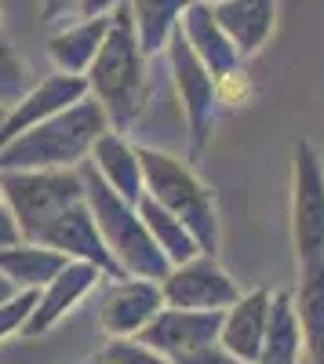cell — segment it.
Wrapping results in <instances>:
<instances>
[{"instance_id":"obj_2","label":"cell","mask_w":324,"mask_h":364,"mask_svg":"<svg viewBox=\"0 0 324 364\" xmlns=\"http://www.w3.org/2000/svg\"><path fill=\"white\" fill-rule=\"evenodd\" d=\"M109 128L106 109L84 95L63 113H55L40 124L18 132L0 146V171L18 168H77L92 157L95 139Z\"/></svg>"},{"instance_id":"obj_21","label":"cell","mask_w":324,"mask_h":364,"mask_svg":"<svg viewBox=\"0 0 324 364\" xmlns=\"http://www.w3.org/2000/svg\"><path fill=\"white\" fill-rule=\"evenodd\" d=\"M299 360H303V331L296 321V306H291V291H274L270 324L252 364H299Z\"/></svg>"},{"instance_id":"obj_22","label":"cell","mask_w":324,"mask_h":364,"mask_svg":"<svg viewBox=\"0 0 324 364\" xmlns=\"http://www.w3.org/2000/svg\"><path fill=\"white\" fill-rule=\"evenodd\" d=\"M190 4H193V0H128L139 48H142L146 55L164 51L168 37L179 29V18H183V11H186Z\"/></svg>"},{"instance_id":"obj_26","label":"cell","mask_w":324,"mask_h":364,"mask_svg":"<svg viewBox=\"0 0 324 364\" xmlns=\"http://www.w3.org/2000/svg\"><path fill=\"white\" fill-rule=\"evenodd\" d=\"M252 95H255V84H252V77H248L244 66L215 77V102L219 106H244Z\"/></svg>"},{"instance_id":"obj_5","label":"cell","mask_w":324,"mask_h":364,"mask_svg":"<svg viewBox=\"0 0 324 364\" xmlns=\"http://www.w3.org/2000/svg\"><path fill=\"white\" fill-rule=\"evenodd\" d=\"M0 200L11 211L22 240H37V233L63 208L84 200V178L77 168H18L0 171Z\"/></svg>"},{"instance_id":"obj_14","label":"cell","mask_w":324,"mask_h":364,"mask_svg":"<svg viewBox=\"0 0 324 364\" xmlns=\"http://www.w3.org/2000/svg\"><path fill=\"white\" fill-rule=\"evenodd\" d=\"M270 299H274V291H266V288H252L233 299L222 310L219 346H226L233 357L252 364L259 357L262 336H266V324H270Z\"/></svg>"},{"instance_id":"obj_8","label":"cell","mask_w":324,"mask_h":364,"mask_svg":"<svg viewBox=\"0 0 324 364\" xmlns=\"http://www.w3.org/2000/svg\"><path fill=\"white\" fill-rule=\"evenodd\" d=\"M161 295L164 306L179 310H226L241 295V288L215 255L197 252L193 259L168 269V277L161 281Z\"/></svg>"},{"instance_id":"obj_23","label":"cell","mask_w":324,"mask_h":364,"mask_svg":"<svg viewBox=\"0 0 324 364\" xmlns=\"http://www.w3.org/2000/svg\"><path fill=\"white\" fill-rule=\"evenodd\" d=\"M135 208H139V215H142V223H146V230H150V237L157 240V248L164 252V259L171 262V266H179V262H186V259H193L200 248H197V240H193V233L171 215L168 208H161L153 197H139L135 200Z\"/></svg>"},{"instance_id":"obj_33","label":"cell","mask_w":324,"mask_h":364,"mask_svg":"<svg viewBox=\"0 0 324 364\" xmlns=\"http://www.w3.org/2000/svg\"><path fill=\"white\" fill-rule=\"evenodd\" d=\"M87 364H117V360H109V357H102V353H99L95 360H87Z\"/></svg>"},{"instance_id":"obj_20","label":"cell","mask_w":324,"mask_h":364,"mask_svg":"<svg viewBox=\"0 0 324 364\" xmlns=\"http://www.w3.org/2000/svg\"><path fill=\"white\" fill-rule=\"evenodd\" d=\"M70 259L37 240H15V245L0 248V273L18 288V291H40Z\"/></svg>"},{"instance_id":"obj_25","label":"cell","mask_w":324,"mask_h":364,"mask_svg":"<svg viewBox=\"0 0 324 364\" xmlns=\"http://www.w3.org/2000/svg\"><path fill=\"white\" fill-rule=\"evenodd\" d=\"M102 357H109L117 364H175L171 357L157 353L153 346H146L139 339H109L106 350H102Z\"/></svg>"},{"instance_id":"obj_3","label":"cell","mask_w":324,"mask_h":364,"mask_svg":"<svg viewBox=\"0 0 324 364\" xmlns=\"http://www.w3.org/2000/svg\"><path fill=\"white\" fill-rule=\"evenodd\" d=\"M80 178H84V200L92 208V219L106 240L109 255L117 259L128 277H146V281H164L171 262L164 259V252L157 248V240L146 230L139 208L131 200H124L109 182L92 168V161L80 164Z\"/></svg>"},{"instance_id":"obj_9","label":"cell","mask_w":324,"mask_h":364,"mask_svg":"<svg viewBox=\"0 0 324 364\" xmlns=\"http://www.w3.org/2000/svg\"><path fill=\"white\" fill-rule=\"evenodd\" d=\"M37 245H48L55 252H63L66 259H80V262H92L99 266L106 277H128V273L117 266V259L109 255L106 240L92 219V208H87V200H77L70 208H63L58 215L37 233Z\"/></svg>"},{"instance_id":"obj_18","label":"cell","mask_w":324,"mask_h":364,"mask_svg":"<svg viewBox=\"0 0 324 364\" xmlns=\"http://www.w3.org/2000/svg\"><path fill=\"white\" fill-rule=\"evenodd\" d=\"M291 306L303 331V357L324 364V259L299 262V284L291 291Z\"/></svg>"},{"instance_id":"obj_4","label":"cell","mask_w":324,"mask_h":364,"mask_svg":"<svg viewBox=\"0 0 324 364\" xmlns=\"http://www.w3.org/2000/svg\"><path fill=\"white\" fill-rule=\"evenodd\" d=\"M139 161H142V182H146V197H153L161 208H168L179 219L200 252L215 255L219 252V211H215V193L197 178V171L164 154L153 146H135Z\"/></svg>"},{"instance_id":"obj_11","label":"cell","mask_w":324,"mask_h":364,"mask_svg":"<svg viewBox=\"0 0 324 364\" xmlns=\"http://www.w3.org/2000/svg\"><path fill=\"white\" fill-rule=\"evenodd\" d=\"M99 281H109L99 266L80 262V259H70V262L37 291V306L29 310V317H26V324H22L18 336H44V331H51L70 310H77V302H80L87 291L99 288Z\"/></svg>"},{"instance_id":"obj_13","label":"cell","mask_w":324,"mask_h":364,"mask_svg":"<svg viewBox=\"0 0 324 364\" xmlns=\"http://www.w3.org/2000/svg\"><path fill=\"white\" fill-rule=\"evenodd\" d=\"M84 95H87V80L77 77V73L55 70L51 77L37 80V84L11 106V113L4 117V124H0V146H4L8 139H15L18 132L40 124V120H48V117H55V113H63L66 106H73V102L84 99Z\"/></svg>"},{"instance_id":"obj_24","label":"cell","mask_w":324,"mask_h":364,"mask_svg":"<svg viewBox=\"0 0 324 364\" xmlns=\"http://www.w3.org/2000/svg\"><path fill=\"white\" fill-rule=\"evenodd\" d=\"M29 87H33V77H29L26 58L8 37H0V106H15Z\"/></svg>"},{"instance_id":"obj_19","label":"cell","mask_w":324,"mask_h":364,"mask_svg":"<svg viewBox=\"0 0 324 364\" xmlns=\"http://www.w3.org/2000/svg\"><path fill=\"white\" fill-rule=\"evenodd\" d=\"M106 29H109V15H92V18H80L73 26H63L58 33H51L48 58L55 63V70L84 77L106 41Z\"/></svg>"},{"instance_id":"obj_35","label":"cell","mask_w":324,"mask_h":364,"mask_svg":"<svg viewBox=\"0 0 324 364\" xmlns=\"http://www.w3.org/2000/svg\"><path fill=\"white\" fill-rule=\"evenodd\" d=\"M0 204H4V200H0Z\"/></svg>"},{"instance_id":"obj_1","label":"cell","mask_w":324,"mask_h":364,"mask_svg":"<svg viewBox=\"0 0 324 364\" xmlns=\"http://www.w3.org/2000/svg\"><path fill=\"white\" fill-rule=\"evenodd\" d=\"M146 58L150 55L139 48L128 0H121L109 11V29H106V41L95 55V63L84 73L87 95L106 109V120L113 132H128L139 109L146 106V91H150Z\"/></svg>"},{"instance_id":"obj_16","label":"cell","mask_w":324,"mask_h":364,"mask_svg":"<svg viewBox=\"0 0 324 364\" xmlns=\"http://www.w3.org/2000/svg\"><path fill=\"white\" fill-rule=\"evenodd\" d=\"M212 15L226 29V37L237 44V51L248 58L270 41L277 26V0H215Z\"/></svg>"},{"instance_id":"obj_10","label":"cell","mask_w":324,"mask_h":364,"mask_svg":"<svg viewBox=\"0 0 324 364\" xmlns=\"http://www.w3.org/2000/svg\"><path fill=\"white\" fill-rule=\"evenodd\" d=\"M164 306L157 281L146 277H113L99 299V328L109 339H131L150 324V317Z\"/></svg>"},{"instance_id":"obj_31","label":"cell","mask_w":324,"mask_h":364,"mask_svg":"<svg viewBox=\"0 0 324 364\" xmlns=\"http://www.w3.org/2000/svg\"><path fill=\"white\" fill-rule=\"evenodd\" d=\"M15 240H22V233H18V226H15V219H11V211L0 204V248L15 245Z\"/></svg>"},{"instance_id":"obj_29","label":"cell","mask_w":324,"mask_h":364,"mask_svg":"<svg viewBox=\"0 0 324 364\" xmlns=\"http://www.w3.org/2000/svg\"><path fill=\"white\" fill-rule=\"evenodd\" d=\"M77 15V0H44V22L48 26H58Z\"/></svg>"},{"instance_id":"obj_6","label":"cell","mask_w":324,"mask_h":364,"mask_svg":"<svg viewBox=\"0 0 324 364\" xmlns=\"http://www.w3.org/2000/svg\"><path fill=\"white\" fill-rule=\"evenodd\" d=\"M168 55V70H171V84L179 95V109L186 120V142H190V161H200V154L212 142V128H215V77L208 73V66L193 55V48L186 44V37L175 29L164 44Z\"/></svg>"},{"instance_id":"obj_32","label":"cell","mask_w":324,"mask_h":364,"mask_svg":"<svg viewBox=\"0 0 324 364\" xmlns=\"http://www.w3.org/2000/svg\"><path fill=\"white\" fill-rule=\"evenodd\" d=\"M15 291H18V288H15V284H11V281L4 277V273H0V302H8V299H11Z\"/></svg>"},{"instance_id":"obj_12","label":"cell","mask_w":324,"mask_h":364,"mask_svg":"<svg viewBox=\"0 0 324 364\" xmlns=\"http://www.w3.org/2000/svg\"><path fill=\"white\" fill-rule=\"evenodd\" d=\"M219 324H222V310H179V306H161L150 324L139 336V343L153 346L164 357H179L190 353L197 346L219 343Z\"/></svg>"},{"instance_id":"obj_28","label":"cell","mask_w":324,"mask_h":364,"mask_svg":"<svg viewBox=\"0 0 324 364\" xmlns=\"http://www.w3.org/2000/svg\"><path fill=\"white\" fill-rule=\"evenodd\" d=\"M175 364H248V360H241V357H233L226 346H219V343H208V346H197V350H190V353H179V357H171Z\"/></svg>"},{"instance_id":"obj_17","label":"cell","mask_w":324,"mask_h":364,"mask_svg":"<svg viewBox=\"0 0 324 364\" xmlns=\"http://www.w3.org/2000/svg\"><path fill=\"white\" fill-rule=\"evenodd\" d=\"M92 168L109 182V186L121 193L124 200H139L146 193V182H142V161H139V149L124 139V132H113L106 128L95 146H92Z\"/></svg>"},{"instance_id":"obj_27","label":"cell","mask_w":324,"mask_h":364,"mask_svg":"<svg viewBox=\"0 0 324 364\" xmlns=\"http://www.w3.org/2000/svg\"><path fill=\"white\" fill-rule=\"evenodd\" d=\"M33 306H37V291H15L8 302H0V339L18 336Z\"/></svg>"},{"instance_id":"obj_34","label":"cell","mask_w":324,"mask_h":364,"mask_svg":"<svg viewBox=\"0 0 324 364\" xmlns=\"http://www.w3.org/2000/svg\"><path fill=\"white\" fill-rule=\"evenodd\" d=\"M204 4H215V0H204Z\"/></svg>"},{"instance_id":"obj_7","label":"cell","mask_w":324,"mask_h":364,"mask_svg":"<svg viewBox=\"0 0 324 364\" xmlns=\"http://www.w3.org/2000/svg\"><path fill=\"white\" fill-rule=\"evenodd\" d=\"M291 240L299 262L324 259V164L306 139L291 149Z\"/></svg>"},{"instance_id":"obj_15","label":"cell","mask_w":324,"mask_h":364,"mask_svg":"<svg viewBox=\"0 0 324 364\" xmlns=\"http://www.w3.org/2000/svg\"><path fill=\"white\" fill-rule=\"evenodd\" d=\"M179 33L186 37V44L193 48V55L200 58L204 66H208L212 77L244 66V55L237 51V44L226 37V29L212 15V4H204V0H193V4L183 11Z\"/></svg>"},{"instance_id":"obj_30","label":"cell","mask_w":324,"mask_h":364,"mask_svg":"<svg viewBox=\"0 0 324 364\" xmlns=\"http://www.w3.org/2000/svg\"><path fill=\"white\" fill-rule=\"evenodd\" d=\"M121 0H77V18H92V15H109Z\"/></svg>"}]
</instances>
